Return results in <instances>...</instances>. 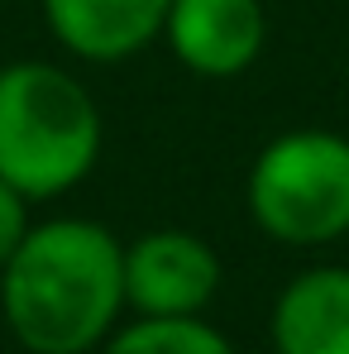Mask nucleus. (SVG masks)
<instances>
[{"mask_svg": "<svg viewBox=\"0 0 349 354\" xmlns=\"http://www.w3.org/2000/svg\"><path fill=\"white\" fill-rule=\"evenodd\" d=\"M124 306V244L106 225L62 216L34 225L0 268V311L29 354H86Z\"/></svg>", "mask_w": 349, "mask_h": 354, "instance_id": "nucleus-1", "label": "nucleus"}, {"mask_svg": "<svg viewBox=\"0 0 349 354\" xmlns=\"http://www.w3.org/2000/svg\"><path fill=\"white\" fill-rule=\"evenodd\" d=\"M101 111L91 91L53 62L0 67V177L29 201L72 192L101 158Z\"/></svg>", "mask_w": 349, "mask_h": 354, "instance_id": "nucleus-2", "label": "nucleus"}, {"mask_svg": "<svg viewBox=\"0 0 349 354\" xmlns=\"http://www.w3.org/2000/svg\"><path fill=\"white\" fill-rule=\"evenodd\" d=\"M249 216L278 244L316 249L349 235V139L287 129L249 168Z\"/></svg>", "mask_w": 349, "mask_h": 354, "instance_id": "nucleus-3", "label": "nucleus"}, {"mask_svg": "<svg viewBox=\"0 0 349 354\" xmlns=\"http://www.w3.org/2000/svg\"><path fill=\"white\" fill-rule=\"evenodd\" d=\"M220 292V259L191 230H149L124 244V301L139 316H201Z\"/></svg>", "mask_w": 349, "mask_h": 354, "instance_id": "nucleus-4", "label": "nucleus"}, {"mask_svg": "<svg viewBox=\"0 0 349 354\" xmlns=\"http://www.w3.org/2000/svg\"><path fill=\"white\" fill-rule=\"evenodd\" d=\"M163 39L196 77H234L263 53L268 15L258 0H173Z\"/></svg>", "mask_w": 349, "mask_h": 354, "instance_id": "nucleus-5", "label": "nucleus"}, {"mask_svg": "<svg viewBox=\"0 0 349 354\" xmlns=\"http://www.w3.org/2000/svg\"><path fill=\"white\" fill-rule=\"evenodd\" d=\"M173 0H44V19L67 53L86 62H124L144 53L163 24Z\"/></svg>", "mask_w": 349, "mask_h": 354, "instance_id": "nucleus-6", "label": "nucleus"}, {"mask_svg": "<svg viewBox=\"0 0 349 354\" xmlns=\"http://www.w3.org/2000/svg\"><path fill=\"white\" fill-rule=\"evenodd\" d=\"M278 354H349V268L296 273L273 301Z\"/></svg>", "mask_w": 349, "mask_h": 354, "instance_id": "nucleus-7", "label": "nucleus"}, {"mask_svg": "<svg viewBox=\"0 0 349 354\" xmlns=\"http://www.w3.org/2000/svg\"><path fill=\"white\" fill-rule=\"evenodd\" d=\"M101 354H234V350L201 316H139Z\"/></svg>", "mask_w": 349, "mask_h": 354, "instance_id": "nucleus-8", "label": "nucleus"}, {"mask_svg": "<svg viewBox=\"0 0 349 354\" xmlns=\"http://www.w3.org/2000/svg\"><path fill=\"white\" fill-rule=\"evenodd\" d=\"M29 206H34V201H29L19 187H10V182L0 177V268L15 259V249L34 230V225H29Z\"/></svg>", "mask_w": 349, "mask_h": 354, "instance_id": "nucleus-9", "label": "nucleus"}]
</instances>
